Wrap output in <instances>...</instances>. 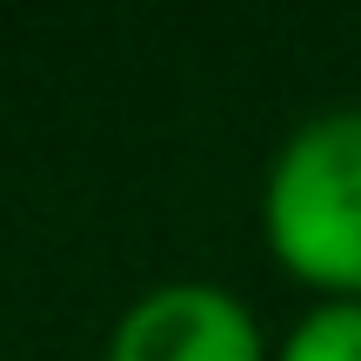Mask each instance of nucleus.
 I'll list each match as a JSON object with an SVG mask.
<instances>
[{
    "instance_id": "nucleus-2",
    "label": "nucleus",
    "mask_w": 361,
    "mask_h": 361,
    "mask_svg": "<svg viewBox=\"0 0 361 361\" xmlns=\"http://www.w3.org/2000/svg\"><path fill=\"white\" fill-rule=\"evenodd\" d=\"M107 361H261V328L228 288L168 281L121 314Z\"/></svg>"
},
{
    "instance_id": "nucleus-3",
    "label": "nucleus",
    "mask_w": 361,
    "mask_h": 361,
    "mask_svg": "<svg viewBox=\"0 0 361 361\" xmlns=\"http://www.w3.org/2000/svg\"><path fill=\"white\" fill-rule=\"evenodd\" d=\"M281 361H361V301H328V308L301 314Z\"/></svg>"
},
{
    "instance_id": "nucleus-1",
    "label": "nucleus",
    "mask_w": 361,
    "mask_h": 361,
    "mask_svg": "<svg viewBox=\"0 0 361 361\" xmlns=\"http://www.w3.org/2000/svg\"><path fill=\"white\" fill-rule=\"evenodd\" d=\"M261 221L288 274L361 295V107L314 114L288 134L268 168Z\"/></svg>"
}]
</instances>
